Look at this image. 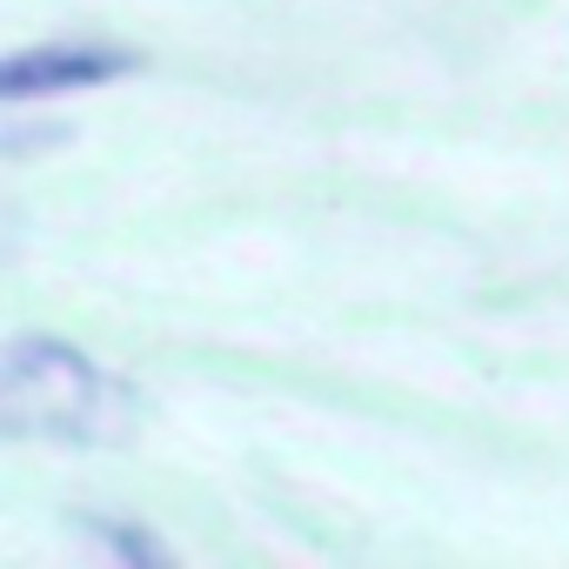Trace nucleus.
I'll use <instances>...</instances> for the list:
<instances>
[{
  "instance_id": "obj_2",
  "label": "nucleus",
  "mask_w": 569,
  "mask_h": 569,
  "mask_svg": "<svg viewBox=\"0 0 569 569\" xmlns=\"http://www.w3.org/2000/svg\"><path fill=\"white\" fill-rule=\"evenodd\" d=\"M134 74L128 48L108 41H48V48H21L0 68V94L8 101H41V94H81V88H108Z\"/></svg>"
},
{
  "instance_id": "obj_1",
  "label": "nucleus",
  "mask_w": 569,
  "mask_h": 569,
  "mask_svg": "<svg viewBox=\"0 0 569 569\" xmlns=\"http://www.w3.org/2000/svg\"><path fill=\"white\" fill-rule=\"evenodd\" d=\"M134 389L61 336H14L0 362V429L21 442L114 449L134 436Z\"/></svg>"
},
{
  "instance_id": "obj_3",
  "label": "nucleus",
  "mask_w": 569,
  "mask_h": 569,
  "mask_svg": "<svg viewBox=\"0 0 569 569\" xmlns=\"http://www.w3.org/2000/svg\"><path fill=\"white\" fill-rule=\"evenodd\" d=\"M88 529H94L101 549H114V556H128V562H168V542H154V536H141V529H128V522H94V516H88Z\"/></svg>"
}]
</instances>
